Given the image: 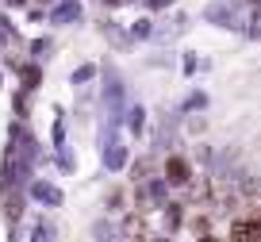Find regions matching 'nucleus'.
<instances>
[{
  "label": "nucleus",
  "instance_id": "f257e3e1",
  "mask_svg": "<svg viewBox=\"0 0 261 242\" xmlns=\"http://www.w3.org/2000/svg\"><path fill=\"white\" fill-rule=\"evenodd\" d=\"M230 242H261V223L257 219H234Z\"/></svg>",
  "mask_w": 261,
  "mask_h": 242
},
{
  "label": "nucleus",
  "instance_id": "f03ea898",
  "mask_svg": "<svg viewBox=\"0 0 261 242\" xmlns=\"http://www.w3.org/2000/svg\"><path fill=\"white\" fill-rule=\"evenodd\" d=\"M188 177H192V170H188L185 158H169L165 161V181H169V185H188Z\"/></svg>",
  "mask_w": 261,
  "mask_h": 242
},
{
  "label": "nucleus",
  "instance_id": "7ed1b4c3",
  "mask_svg": "<svg viewBox=\"0 0 261 242\" xmlns=\"http://www.w3.org/2000/svg\"><path fill=\"white\" fill-rule=\"evenodd\" d=\"M108 154H104V165H108V170H123V161H127V150H123V146L119 142H115V138H108Z\"/></svg>",
  "mask_w": 261,
  "mask_h": 242
},
{
  "label": "nucleus",
  "instance_id": "20e7f679",
  "mask_svg": "<svg viewBox=\"0 0 261 242\" xmlns=\"http://www.w3.org/2000/svg\"><path fill=\"white\" fill-rule=\"evenodd\" d=\"M77 16H81V4H77V0H62L50 19H54V23H69V19H77Z\"/></svg>",
  "mask_w": 261,
  "mask_h": 242
},
{
  "label": "nucleus",
  "instance_id": "39448f33",
  "mask_svg": "<svg viewBox=\"0 0 261 242\" xmlns=\"http://www.w3.org/2000/svg\"><path fill=\"white\" fill-rule=\"evenodd\" d=\"M31 196H35V200H42V204H54V208L62 204V192H58L54 185H42V181H39V185L31 188Z\"/></svg>",
  "mask_w": 261,
  "mask_h": 242
},
{
  "label": "nucleus",
  "instance_id": "423d86ee",
  "mask_svg": "<svg viewBox=\"0 0 261 242\" xmlns=\"http://www.w3.org/2000/svg\"><path fill=\"white\" fill-rule=\"evenodd\" d=\"M146 200H150V204H165V185H162V181L146 185Z\"/></svg>",
  "mask_w": 261,
  "mask_h": 242
},
{
  "label": "nucleus",
  "instance_id": "0eeeda50",
  "mask_svg": "<svg viewBox=\"0 0 261 242\" xmlns=\"http://www.w3.org/2000/svg\"><path fill=\"white\" fill-rule=\"evenodd\" d=\"M35 242H54V227H39V231H35Z\"/></svg>",
  "mask_w": 261,
  "mask_h": 242
},
{
  "label": "nucleus",
  "instance_id": "6e6552de",
  "mask_svg": "<svg viewBox=\"0 0 261 242\" xmlns=\"http://www.w3.org/2000/svg\"><path fill=\"white\" fill-rule=\"evenodd\" d=\"M23 85H27V89H31V85H39V69H35V65H27V73H23Z\"/></svg>",
  "mask_w": 261,
  "mask_h": 242
},
{
  "label": "nucleus",
  "instance_id": "1a4fd4ad",
  "mask_svg": "<svg viewBox=\"0 0 261 242\" xmlns=\"http://www.w3.org/2000/svg\"><path fill=\"white\" fill-rule=\"evenodd\" d=\"M127 119H130V127L139 131V127H142V108H135V112H130V115H127Z\"/></svg>",
  "mask_w": 261,
  "mask_h": 242
},
{
  "label": "nucleus",
  "instance_id": "9d476101",
  "mask_svg": "<svg viewBox=\"0 0 261 242\" xmlns=\"http://www.w3.org/2000/svg\"><path fill=\"white\" fill-rule=\"evenodd\" d=\"M207 104V96H204V92H196V96H188V108H204Z\"/></svg>",
  "mask_w": 261,
  "mask_h": 242
},
{
  "label": "nucleus",
  "instance_id": "9b49d317",
  "mask_svg": "<svg viewBox=\"0 0 261 242\" xmlns=\"http://www.w3.org/2000/svg\"><path fill=\"white\" fill-rule=\"evenodd\" d=\"M89 77H92V65H85V69L73 73V81H89Z\"/></svg>",
  "mask_w": 261,
  "mask_h": 242
},
{
  "label": "nucleus",
  "instance_id": "f8f14e48",
  "mask_svg": "<svg viewBox=\"0 0 261 242\" xmlns=\"http://www.w3.org/2000/svg\"><path fill=\"white\" fill-rule=\"evenodd\" d=\"M150 8H165V4H173V0H146Z\"/></svg>",
  "mask_w": 261,
  "mask_h": 242
},
{
  "label": "nucleus",
  "instance_id": "ddd939ff",
  "mask_svg": "<svg viewBox=\"0 0 261 242\" xmlns=\"http://www.w3.org/2000/svg\"><path fill=\"white\" fill-rule=\"evenodd\" d=\"M200 242H215V238H200Z\"/></svg>",
  "mask_w": 261,
  "mask_h": 242
}]
</instances>
